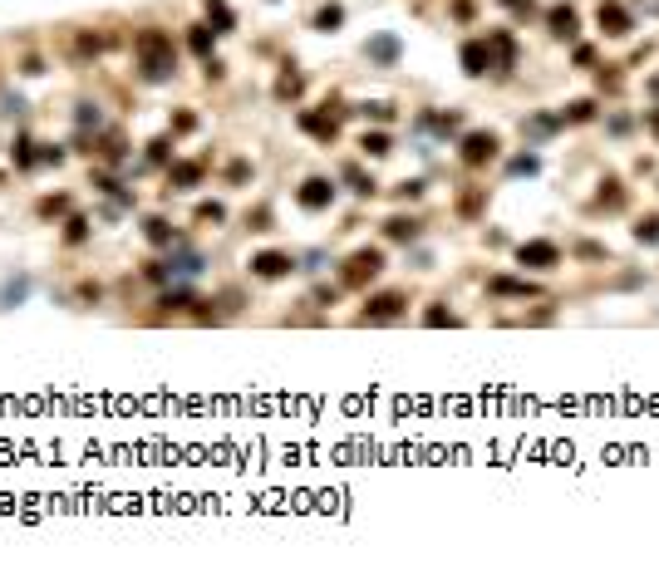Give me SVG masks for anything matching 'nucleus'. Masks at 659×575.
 I'll return each mask as SVG.
<instances>
[{
	"instance_id": "nucleus-1",
	"label": "nucleus",
	"mask_w": 659,
	"mask_h": 575,
	"mask_svg": "<svg viewBox=\"0 0 659 575\" xmlns=\"http://www.w3.org/2000/svg\"><path fill=\"white\" fill-rule=\"evenodd\" d=\"M133 49H138V64H143L148 79H168L173 74V39L162 30H143L133 39Z\"/></svg>"
},
{
	"instance_id": "nucleus-2",
	"label": "nucleus",
	"mask_w": 659,
	"mask_h": 575,
	"mask_svg": "<svg viewBox=\"0 0 659 575\" xmlns=\"http://www.w3.org/2000/svg\"><path fill=\"white\" fill-rule=\"evenodd\" d=\"M379 271H384V251L364 246V251H354V256L345 260V285H364V281H374Z\"/></svg>"
},
{
	"instance_id": "nucleus-3",
	"label": "nucleus",
	"mask_w": 659,
	"mask_h": 575,
	"mask_svg": "<svg viewBox=\"0 0 659 575\" xmlns=\"http://www.w3.org/2000/svg\"><path fill=\"white\" fill-rule=\"evenodd\" d=\"M517 260H522V266H531V271H551L556 260H561V251H556V241H522V246H517Z\"/></svg>"
},
{
	"instance_id": "nucleus-4",
	"label": "nucleus",
	"mask_w": 659,
	"mask_h": 575,
	"mask_svg": "<svg viewBox=\"0 0 659 575\" xmlns=\"http://www.w3.org/2000/svg\"><path fill=\"white\" fill-rule=\"evenodd\" d=\"M492 158H497V133H468L463 138V163L468 168H482Z\"/></svg>"
},
{
	"instance_id": "nucleus-5",
	"label": "nucleus",
	"mask_w": 659,
	"mask_h": 575,
	"mask_svg": "<svg viewBox=\"0 0 659 575\" xmlns=\"http://www.w3.org/2000/svg\"><path fill=\"white\" fill-rule=\"evenodd\" d=\"M595 20H600V30H606L610 39H620V35H630V30H635V25H630V10L620 6V0H600Z\"/></svg>"
},
{
	"instance_id": "nucleus-6",
	"label": "nucleus",
	"mask_w": 659,
	"mask_h": 575,
	"mask_svg": "<svg viewBox=\"0 0 659 575\" xmlns=\"http://www.w3.org/2000/svg\"><path fill=\"white\" fill-rule=\"evenodd\" d=\"M330 202H335V182L330 177H305L300 182V206L305 212H320V206H330Z\"/></svg>"
},
{
	"instance_id": "nucleus-7",
	"label": "nucleus",
	"mask_w": 659,
	"mask_h": 575,
	"mask_svg": "<svg viewBox=\"0 0 659 575\" xmlns=\"http://www.w3.org/2000/svg\"><path fill=\"white\" fill-rule=\"evenodd\" d=\"M399 310H404V295H399V290H384V295H374V300L364 305V320H369V325H384V320H394Z\"/></svg>"
},
{
	"instance_id": "nucleus-8",
	"label": "nucleus",
	"mask_w": 659,
	"mask_h": 575,
	"mask_svg": "<svg viewBox=\"0 0 659 575\" xmlns=\"http://www.w3.org/2000/svg\"><path fill=\"white\" fill-rule=\"evenodd\" d=\"M251 271H256L261 281H281V276L291 271V256H286V251H261V256H251Z\"/></svg>"
},
{
	"instance_id": "nucleus-9",
	"label": "nucleus",
	"mask_w": 659,
	"mask_h": 575,
	"mask_svg": "<svg viewBox=\"0 0 659 575\" xmlns=\"http://www.w3.org/2000/svg\"><path fill=\"white\" fill-rule=\"evenodd\" d=\"M463 69L468 74H487L492 69V44L487 39H468L463 44Z\"/></svg>"
},
{
	"instance_id": "nucleus-10",
	"label": "nucleus",
	"mask_w": 659,
	"mask_h": 575,
	"mask_svg": "<svg viewBox=\"0 0 659 575\" xmlns=\"http://www.w3.org/2000/svg\"><path fill=\"white\" fill-rule=\"evenodd\" d=\"M300 128H305L310 138H320V143H335L340 118H335V114H300Z\"/></svg>"
},
{
	"instance_id": "nucleus-11",
	"label": "nucleus",
	"mask_w": 659,
	"mask_h": 575,
	"mask_svg": "<svg viewBox=\"0 0 659 575\" xmlns=\"http://www.w3.org/2000/svg\"><path fill=\"white\" fill-rule=\"evenodd\" d=\"M546 25H551V35L571 39L581 30V15H576V6H551V10H546Z\"/></svg>"
},
{
	"instance_id": "nucleus-12",
	"label": "nucleus",
	"mask_w": 659,
	"mask_h": 575,
	"mask_svg": "<svg viewBox=\"0 0 659 575\" xmlns=\"http://www.w3.org/2000/svg\"><path fill=\"white\" fill-rule=\"evenodd\" d=\"M202 172H207L202 163H173V168H168V187H173V192H187V187L202 182Z\"/></svg>"
},
{
	"instance_id": "nucleus-13",
	"label": "nucleus",
	"mask_w": 659,
	"mask_h": 575,
	"mask_svg": "<svg viewBox=\"0 0 659 575\" xmlns=\"http://www.w3.org/2000/svg\"><path fill=\"white\" fill-rule=\"evenodd\" d=\"M487 44H492V69H507L512 64V55H517V44H512V35H487Z\"/></svg>"
},
{
	"instance_id": "nucleus-14",
	"label": "nucleus",
	"mask_w": 659,
	"mask_h": 575,
	"mask_svg": "<svg viewBox=\"0 0 659 575\" xmlns=\"http://www.w3.org/2000/svg\"><path fill=\"white\" fill-rule=\"evenodd\" d=\"M369 55H374L379 64H394V60H399V39H394V35H374V39H369Z\"/></svg>"
},
{
	"instance_id": "nucleus-15",
	"label": "nucleus",
	"mask_w": 659,
	"mask_h": 575,
	"mask_svg": "<svg viewBox=\"0 0 659 575\" xmlns=\"http://www.w3.org/2000/svg\"><path fill=\"white\" fill-rule=\"evenodd\" d=\"M492 290H497V295H536L531 281H512V276H497V281H492Z\"/></svg>"
},
{
	"instance_id": "nucleus-16",
	"label": "nucleus",
	"mask_w": 659,
	"mask_h": 575,
	"mask_svg": "<svg viewBox=\"0 0 659 575\" xmlns=\"http://www.w3.org/2000/svg\"><path fill=\"white\" fill-rule=\"evenodd\" d=\"M143 231H148V241H153V246H168V241H173V227L162 222V217H148V222H143Z\"/></svg>"
},
{
	"instance_id": "nucleus-17",
	"label": "nucleus",
	"mask_w": 659,
	"mask_h": 575,
	"mask_svg": "<svg viewBox=\"0 0 659 575\" xmlns=\"http://www.w3.org/2000/svg\"><path fill=\"white\" fill-rule=\"evenodd\" d=\"M207 20H212L216 30H232V25H237V15L222 6V0H207Z\"/></svg>"
},
{
	"instance_id": "nucleus-18",
	"label": "nucleus",
	"mask_w": 659,
	"mask_h": 575,
	"mask_svg": "<svg viewBox=\"0 0 659 575\" xmlns=\"http://www.w3.org/2000/svg\"><path fill=\"white\" fill-rule=\"evenodd\" d=\"M300 89H305V79H300V74H296V69H286V74H281V79H276V98H296V94H300Z\"/></svg>"
},
{
	"instance_id": "nucleus-19",
	"label": "nucleus",
	"mask_w": 659,
	"mask_h": 575,
	"mask_svg": "<svg viewBox=\"0 0 659 575\" xmlns=\"http://www.w3.org/2000/svg\"><path fill=\"white\" fill-rule=\"evenodd\" d=\"M345 182H350L359 197H374V177H364V168H354V163H350V168H345Z\"/></svg>"
},
{
	"instance_id": "nucleus-20",
	"label": "nucleus",
	"mask_w": 659,
	"mask_h": 575,
	"mask_svg": "<svg viewBox=\"0 0 659 575\" xmlns=\"http://www.w3.org/2000/svg\"><path fill=\"white\" fill-rule=\"evenodd\" d=\"M384 231H389L394 241H413V236H418V227H413L409 217H389V227H384Z\"/></svg>"
},
{
	"instance_id": "nucleus-21",
	"label": "nucleus",
	"mask_w": 659,
	"mask_h": 575,
	"mask_svg": "<svg viewBox=\"0 0 659 575\" xmlns=\"http://www.w3.org/2000/svg\"><path fill=\"white\" fill-rule=\"evenodd\" d=\"M585 118H595V103H590V98L566 103V123H585Z\"/></svg>"
},
{
	"instance_id": "nucleus-22",
	"label": "nucleus",
	"mask_w": 659,
	"mask_h": 575,
	"mask_svg": "<svg viewBox=\"0 0 659 575\" xmlns=\"http://www.w3.org/2000/svg\"><path fill=\"white\" fill-rule=\"evenodd\" d=\"M423 325L443 330V325H458V315H453V310H443V305H433V310H423Z\"/></svg>"
},
{
	"instance_id": "nucleus-23",
	"label": "nucleus",
	"mask_w": 659,
	"mask_h": 575,
	"mask_svg": "<svg viewBox=\"0 0 659 575\" xmlns=\"http://www.w3.org/2000/svg\"><path fill=\"white\" fill-rule=\"evenodd\" d=\"M635 236L654 246V241H659V212H649V217H640V227H635Z\"/></svg>"
},
{
	"instance_id": "nucleus-24",
	"label": "nucleus",
	"mask_w": 659,
	"mask_h": 575,
	"mask_svg": "<svg viewBox=\"0 0 659 575\" xmlns=\"http://www.w3.org/2000/svg\"><path fill=\"white\" fill-rule=\"evenodd\" d=\"M212 35H216V30H207V25H197V30L187 35V44L197 49V55H212Z\"/></svg>"
},
{
	"instance_id": "nucleus-25",
	"label": "nucleus",
	"mask_w": 659,
	"mask_h": 575,
	"mask_svg": "<svg viewBox=\"0 0 659 575\" xmlns=\"http://www.w3.org/2000/svg\"><path fill=\"white\" fill-rule=\"evenodd\" d=\"M364 152H369V158H384V152H389V138H384V133H364V143H359Z\"/></svg>"
},
{
	"instance_id": "nucleus-26",
	"label": "nucleus",
	"mask_w": 659,
	"mask_h": 575,
	"mask_svg": "<svg viewBox=\"0 0 659 575\" xmlns=\"http://www.w3.org/2000/svg\"><path fill=\"white\" fill-rule=\"evenodd\" d=\"M541 163H536V152H522V158H512V177H531Z\"/></svg>"
},
{
	"instance_id": "nucleus-27",
	"label": "nucleus",
	"mask_w": 659,
	"mask_h": 575,
	"mask_svg": "<svg viewBox=\"0 0 659 575\" xmlns=\"http://www.w3.org/2000/svg\"><path fill=\"white\" fill-rule=\"evenodd\" d=\"M340 20H345V10H340V6H325V10L315 15V25H320V30H335Z\"/></svg>"
},
{
	"instance_id": "nucleus-28",
	"label": "nucleus",
	"mask_w": 659,
	"mask_h": 575,
	"mask_svg": "<svg viewBox=\"0 0 659 575\" xmlns=\"http://www.w3.org/2000/svg\"><path fill=\"white\" fill-rule=\"evenodd\" d=\"M227 212H222V202H202L197 206V222H222Z\"/></svg>"
},
{
	"instance_id": "nucleus-29",
	"label": "nucleus",
	"mask_w": 659,
	"mask_h": 575,
	"mask_svg": "<svg viewBox=\"0 0 659 575\" xmlns=\"http://www.w3.org/2000/svg\"><path fill=\"white\" fill-rule=\"evenodd\" d=\"M65 206H69V197H44L40 202V217H54V212H65Z\"/></svg>"
},
{
	"instance_id": "nucleus-30",
	"label": "nucleus",
	"mask_w": 659,
	"mask_h": 575,
	"mask_svg": "<svg viewBox=\"0 0 659 575\" xmlns=\"http://www.w3.org/2000/svg\"><path fill=\"white\" fill-rule=\"evenodd\" d=\"M364 114H369V118H394L389 103H364Z\"/></svg>"
},
{
	"instance_id": "nucleus-31",
	"label": "nucleus",
	"mask_w": 659,
	"mask_h": 575,
	"mask_svg": "<svg viewBox=\"0 0 659 575\" xmlns=\"http://www.w3.org/2000/svg\"><path fill=\"white\" fill-rule=\"evenodd\" d=\"M148 158H153V163H162V158H168V138H157V143H148Z\"/></svg>"
},
{
	"instance_id": "nucleus-32",
	"label": "nucleus",
	"mask_w": 659,
	"mask_h": 575,
	"mask_svg": "<svg viewBox=\"0 0 659 575\" xmlns=\"http://www.w3.org/2000/svg\"><path fill=\"white\" fill-rule=\"evenodd\" d=\"M15 163H20V168H30V163H35V152H30V143H15Z\"/></svg>"
},
{
	"instance_id": "nucleus-33",
	"label": "nucleus",
	"mask_w": 659,
	"mask_h": 575,
	"mask_svg": "<svg viewBox=\"0 0 659 575\" xmlns=\"http://www.w3.org/2000/svg\"><path fill=\"white\" fill-rule=\"evenodd\" d=\"M433 123H438V128H443V133H453V128H458V123H463V118H458V114H438V118H433Z\"/></svg>"
},
{
	"instance_id": "nucleus-34",
	"label": "nucleus",
	"mask_w": 659,
	"mask_h": 575,
	"mask_svg": "<svg viewBox=\"0 0 659 575\" xmlns=\"http://www.w3.org/2000/svg\"><path fill=\"white\" fill-rule=\"evenodd\" d=\"M84 231H89V222H84V217H74V222H69V241H79Z\"/></svg>"
},
{
	"instance_id": "nucleus-35",
	"label": "nucleus",
	"mask_w": 659,
	"mask_h": 575,
	"mask_svg": "<svg viewBox=\"0 0 659 575\" xmlns=\"http://www.w3.org/2000/svg\"><path fill=\"white\" fill-rule=\"evenodd\" d=\"M507 6H512L517 15H531V0H507Z\"/></svg>"
},
{
	"instance_id": "nucleus-36",
	"label": "nucleus",
	"mask_w": 659,
	"mask_h": 575,
	"mask_svg": "<svg viewBox=\"0 0 659 575\" xmlns=\"http://www.w3.org/2000/svg\"><path fill=\"white\" fill-rule=\"evenodd\" d=\"M644 123H649V128H654V138H659V109H649V114H644Z\"/></svg>"
},
{
	"instance_id": "nucleus-37",
	"label": "nucleus",
	"mask_w": 659,
	"mask_h": 575,
	"mask_svg": "<svg viewBox=\"0 0 659 575\" xmlns=\"http://www.w3.org/2000/svg\"><path fill=\"white\" fill-rule=\"evenodd\" d=\"M649 94H659V79H649Z\"/></svg>"
}]
</instances>
